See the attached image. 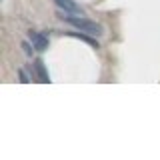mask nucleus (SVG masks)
Instances as JSON below:
<instances>
[{"mask_svg":"<svg viewBox=\"0 0 160 160\" xmlns=\"http://www.w3.org/2000/svg\"><path fill=\"white\" fill-rule=\"evenodd\" d=\"M66 34H68L70 38H76V40H82V42L90 44L92 48H100L98 40H96V38H92V34H86V32H82V30H68Z\"/></svg>","mask_w":160,"mask_h":160,"instance_id":"nucleus-4","label":"nucleus"},{"mask_svg":"<svg viewBox=\"0 0 160 160\" xmlns=\"http://www.w3.org/2000/svg\"><path fill=\"white\" fill-rule=\"evenodd\" d=\"M60 18H62L66 24H70L72 28H76V30H82V32H86V34H92V36H102V34H104V28H102V24H98L96 20L84 18L82 14H74V16H70V12H66V14H60Z\"/></svg>","mask_w":160,"mask_h":160,"instance_id":"nucleus-1","label":"nucleus"},{"mask_svg":"<svg viewBox=\"0 0 160 160\" xmlns=\"http://www.w3.org/2000/svg\"><path fill=\"white\" fill-rule=\"evenodd\" d=\"M28 40H30V44H32L36 50H40V52L48 50V46H50L48 38L44 36L42 32H34V30H30V32H28Z\"/></svg>","mask_w":160,"mask_h":160,"instance_id":"nucleus-2","label":"nucleus"},{"mask_svg":"<svg viewBox=\"0 0 160 160\" xmlns=\"http://www.w3.org/2000/svg\"><path fill=\"white\" fill-rule=\"evenodd\" d=\"M18 76H20V82H22V84L28 82V78H26V74H24V70H18Z\"/></svg>","mask_w":160,"mask_h":160,"instance_id":"nucleus-7","label":"nucleus"},{"mask_svg":"<svg viewBox=\"0 0 160 160\" xmlns=\"http://www.w3.org/2000/svg\"><path fill=\"white\" fill-rule=\"evenodd\" d=\"M22 48H24V54H26V56H32V48H30V44L28 42H22Z\"/></svg>","mask_w":160,"mask_h":160,"instance_id":"nucleus-6","label":"nucleus"},{"mask_svg":"<svg viewBox=\"0 0 160 160\" xmlns=\"http://www.w3.org/2000/svg\"><path fill=\"white\" fill-rule=\"evenodd\" d=\"M58 8H62L64 12H70V14H82V8L78 6L74 0H54Z\"/></svg>","mask_w":160,"mask_h":160,"instance_id":"nucleus-5","label":"nucleus"},{"mask_svg":"<svg viewBox=\"0 0 160 160\" xmlns=\"http://www.w3.org/2000/svg\"><path fill=\"white\" fill-rule=\"evenodd\" d=\"M34 74H36L38 82H44V84L52 82V80H50L48 70H46V64H44V60H42V58H36V60H34Z\"/></svg>","mask_w":160,"mask_h":160,"instance_id":"nucleus-3","label":"nucleus"}]
</instances>
